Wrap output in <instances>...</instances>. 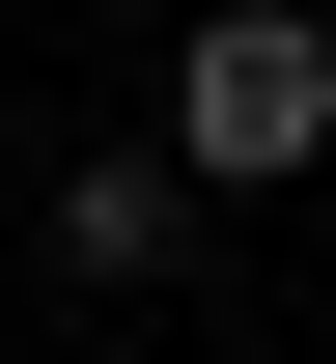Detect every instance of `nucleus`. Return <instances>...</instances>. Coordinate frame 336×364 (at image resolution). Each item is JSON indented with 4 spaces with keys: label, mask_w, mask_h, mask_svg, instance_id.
I'll list each match as a JSON object with an SVG mask.
<instances>
[{
    "label": "nucleus",
    "mask_w": 336,
    "mask_h": 364,
    "mask_svg": "<svg viewBox=\"0 0 336 364\" xmlns=\"http://www.w3.org/2000/svg\"><path fill=\"white\" fill-rule=\"evenodd\" d=\"M308 140H336V28H308V0H224V28L168 56V168L196 196H281Z\"/></svg>",
    "instance_id": "obj_1"
},
{
    "label": "nucleus",
    "mask_w": 336,
    "mask_h": 364,
    "mask_svg": "<svg viewBox=\"0 0 336 364\" xmlns=\"http://www.w3.org/2000/svg\"><path fill=\"white\" fill-rule=\"evenodd\" d=\"M56 252H85V280H168V252H196V168H168V140L56 168Z\"/></svg>",
    "instance_id": "obj_2"
}]
</instances>
